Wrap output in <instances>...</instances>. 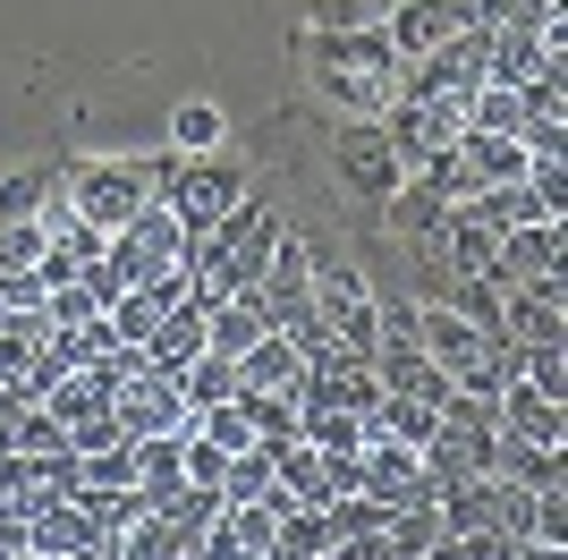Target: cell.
Listing matches in <instances>:
<instances>
[{
	"label": "cell",
	"mask_w": 568,
	"mask_h": 560,
	"mask_svg": "<svg viewBox=\"0 0 568 560\" xmlns=\"http://www.w3.org/2000/svg\"><path fill=\"white\" fill-rule=\"evenodd\" d=\"M314 382H323V399H332L339 417H374V399H382L374 357H356V349H339L332 366H314Z\"/></svg>",
	"instance_id": "obj_16"
},
{
	"label": "cell",
	"mask_w": 568,
	"mask_h": 560,
	"mask_svg": "<svg viewBox=\"0 0 568 560\" xmlns=\"http://www.w3.org/2000/svg\"><path fill=\"white\" fill-rule=\"evenodd\" d=\"M237 196H246V170H237L230 153H195V162L179 170V187H170V204H162V212H170L187 238H204L221 212L237 204Z\"/></svg>",
	"instance_id": "obj_4"
},
{
	"label": "cell",
	"mask_w": 568,
	"mask_h": 560,
	"mask_svg": "<svg viewBox=\"0 0 568 560\" xmlns=\"http://www.w3.org/2000/svg\"><path fill=\"white\" fill-rule=\"evenodd\" d=\"M0 306H9V314H18V306H51V289L34 272H0Z\"/></svg>",
	"instance_id": "obj_39"
},
{
	"label": "cell",
	"mask_w": 568,
	"mask_h": 560,
	"mask_svg": "<svg viewBox=\"0 0 568 560\" xmlns=\"http://www.w3.org/2000/svg\"><path fill=\"white\" fill-rule=\"evenodd\" d=\"M493 289H535V298L560 306L568 298V272H560V221H526V230H509L493 247Z\"/></svg>",
	"instance_id": "obj_3"
},
{
	"label": "cell",
	"mask_w": 568,
	"mask_h": 560,
	"mask_svg": "<svg viewBox=\"0 0 568 560\" xmlns=\"http://www.w3.org/2000/svg\"><path fill=\"white\" fill-rule=\"evenodd\" d=\"M85 484H102V492L136 484V442H119V450H94V459H85Z\"/></svg>",
	"instance_id": "obj_35"
},
{
	"label": "cell",
	"mask_w": 568,
	"mask_h": 560,
	"mask_svg": "<svg viewBox=\"0 0 568 560\" xmlns=\"http://www.w3.org/2000/svg\"><path fill=\"white\" fill-rule=\"evenodd\" d=\"M442 247H450V280H467V272H493V247H500V238L450 212V238H442Z\"/></svg>",
	"instance_id": "obj_26"
},
{
	"label": "cell",
	"mask_w": 568,
	"mask_h": 560,
	"mask_svg": "<svg viewBox=\"0 0 568 560\" xmlns=\"http://www.w3.org/2000/svg\"><path fill=\"white\" fill-rule=\"evenodd\" d=\"M213 137H221V111H204V102H195V111H179V153H187V162H195Z\"/></svg>",
	"instance_id": "obj_37"
},
{
	"label": "cell",
	"mask_w": 568,
	"mask_h": 560,
	"mask_svg": "<svg viewBox=\"0 0 568 560\" xmlns=\"http://www.w3.org/2000/svg\"><path fill=\"white\" fill-rule=\"evenodd\" d=\"M187 484V433H153L136 442V492H153V510H162V492Z\"/></svg>",
	"instance_id": "obj_20"
},
{
	"label": "cell",
	"mask_w": 568,
	"mask_h": 560,
	"mask_svg": "<svg viewBox=\"0 0 568 560\" xmlns=\"http://www.w3.org/2000/svg\"><path fill=\"white\" fill-rule=\"evenodd\" d=\"M332 162H339V179H348L356 196H374V204H390V196L407 187L399 153H390V137H382V119H356V128H339V137H332Z\"/></svg>",
	"instance_id": "obj_8"
},
{
	"label": "cell",
	"mask_w": 568,
	"mask_h": 560,
	"mask_svg": "<svg viewBox=\"0 0 568 560\" xmlns=\"http://www.w3.org/2000/svg\"><path fill=\"white\" fill-rule=\"evenodd\" d=\"M493 408H500V433H518V442L560 450V433H568V424H560V399H544L535 382H509V391H500Z\"/></svg>",
	"instance_id": "obj_13"
},
{
	"label": "cell",
	"mask_w": 568,
	"mask_h": 560,
	"mask_svg": "<svg viewBox=\"0 0 568 560\" xmlns=\"http://www.w3.org/2000/svg\"><path fill=\"white\" fill-rule=\"evenodd\" d=\"M493 476H500V484H526V492L568 484L560 450H544V442H518V433H500V442H493Z\"/></svg>",
	"instance_id": "obj_18"
},
{
	"label": "cell",
	"mask_w": 568,
	"mask_h": 560,
	"mask_svg": "<svg viewBox=\"0 0 568 560\" xmlns=\"http://www.w3.org/2000/svg\"><path fill=\"white\" fill-rule=\"evenodd\" d=\"M314 69L323 86L348 102L356 119H382L390 111V86H399V51L382 26H323V43H314Z\"/></svg>",
	"instance_id": "obj_1"
},
{
	"label": "cell",
	"mask_w": 568,
	"mask_h": 560,
	"mask_svg": "<svg viewBox=\"0 0 568 560\" xmlns=\"http://www.w3.org/2000/svg\"><path fill=\"white\" fill-rule=\"evenodd\" d=\"M195 357H204V314H195V306H170L162 323H153V340H144V373H170V382H179Z\"/></svg>",
	"instance_id": "obj_12"
},
{
	"label": "cell",
	"mask_w": 568,
	"mask_h": 560,
	"mask_svg": "<svg viewBox=\"0 0 568 560\" xmlns=\"http://www.w3.org/2000/svg\"><path fill=\"white\" fill-rule=\"evenodd\" d=\"M390 9H399V0H332V9H323V26H382Z\"/></svg>",
	"instance_id": "obj_38"
},
{
	"label": "cell",
	"mask_w": 568,
	"mask_h": 560,
	"mask_svg": "<svg viewBox=\"0 0 568 560\" xmlns=\"http://www.w3.org/2000/svg\"><path fill=\"white\" fill-rule=\"evenodd\" d=\"M390 204H399V230H407V238H425V247H442V238H450V204H442V196H425V187H399Z\"/></svg>",
	"instance_id": "obj_25"
},
{
	"label": "cell",
	"mask_w": 568,
	"mask_h": 560,
	"mask_svg": "<svg viewBox=\"0 0 568 560\" xmlns=\"http://www.w3.org/2000/svg\"><path fill=\"white\" fill-rule=\"evenodd\" d=\"M179 399H187V417H195V408H221V399H237V357H213V349H204L187 373H179Z\"/></svg>",
	"instance_id": "obj_22"
},
{
	"label": "cell",
	"mask_w": 568,
	"mask_h": 560,
	"mask_svg": "<svg viewBox=\"0 0 568 560\" xmlns=\"http://www.w3.org/2000/svg\"><path fill=\"white\" fill-rule=\"evenodd\" d=\"M365 424H374V433H390V442H407V450H425V433H433L442 417H433L425 399H399V391H382V399H374V417H365Z\"/></svg>",
	"instance_id": "obj_23"
},
{
	"label": "cell",
	"mask_w": 568,
	"mask_h": 560,
	"mask_svg": "<svg viewBox=\"0 0 568 560\" xmlns=\"http://www.w3.org/2000/svg\"><path fill=\"white\" fill-rule=\"evenodd\" d=\"M390 51H399V69H416L425 51H442L450 34H467V0H399L390 18H382Z\"/></svg>",
	"instance_id": "obj_10"
},
{
	"label": "cell",
	"mask_w": 568,
	"mask_h": 560,
	"mask_svg": "<svg viewBox=\"0 0 568 560\" xmlns=\"http://www.w3.org/2000/svg\"><path fill=\"white\" fill-rule=\"evenodd\" d=\"M179 247H187V230H179V221H170L162 204H144L136 221H128V230H111L102 263L119 272V289H144L153 272H170V263H179Z\"/></svg>",
	"instance_id": "obj_5"
},
{
	"label": "cell",
	"mask_w": 568,
	"mask_h": 560,
	"mask_svg": "<svg viewBox=\"0 0 568 560\" xmlns=\"http://www.w3.org/2000/svg\"><path fill=\"white\" fill-rule=\"evenodd\" d=\"M119 442H128V424H119L111 408H102V417H77V424H69V450H77V459H94V450H119Z\"/></svg>",
	"instance_id": "obj_33"
},
{
	"label": "cell",
	"mask_w": 568,
	"mask_h": 560,
	"mask_svg": "<svg viewBox=\"0 0 568 560\" xmlns=\"http://www.w3.org/2000/svg\"><path fill=\"white\" fill-rule=\"evenodd\" d=\"M535 69H544V34H518V26H500V34H493V77H484V86H526Z\"/></svg>",
	"instance_id": "obj_24"
},
{
	"label": "cell",
	"mask_w": 568,
	"mask_h": 560,
	"mask_svg": "<svg viewBox=\"0 0 568 560\" xmlns=\"http://www.w3.org/2000/svg\"><path fill=\"white\" fill-rule=\"evenodd\" d=\"M263 484H272V450H237L230 476H221V501H255Z\"/></svg>",
	"instance_id": "obj_31"
},
{
	"label": "cell",
	"mask_w": 568,
	"mask_h": 560,
	"mask_svg": "<svg viewBox=\"0 0 568 560\" xmlns=\"http://www.w3.org/2000/svg\"><path fill=\"white\" fill-rule=\"evenodd\" d=\"M60 442H69V433H60L51 408H26V417H18V459H51Z\"/></svg>",
	"instance_id": "obj_32"
},
{
	"label": "cell",
	"mask_w": 568,
	"mask_h": 560,
	"mask_svg": "<svg viewBox=\"0 0 568 560\" xmlns=\"http://www.w3.org/2000/svg\"><path fill=\"white\" fill-rule=\"evenodd\" d=\"M221 476H230V459H221L213 442H195V433H187V484H221Z\"/></svg>",
	"instance_id": "obj_40"
},
{
	"label": "cell",
	"mask_w": 568,
	"mask_h": 560,
	"mask_svg": "<svg viewBox=\"0 0 568 560\" xmlns=\"http://www.w3.org/2000/svg\"><path fill=\"white\" fill-rule=\"evenodd\" d=\"M314 314L332 323V340H339V349L374 357V340H382V306L365 298V272H356V263L314 256Z\"/></svg>",
	"instance_id": "obj_2"
},
{
	"label": "cell",
	"mask_w": 568,
	"mask_h": 560,
	"mask_svg": "<svg viewBox=\"0 0 568 560\" xmlns=\"http://www.w3.org/2000/svg\"><path fill=\"white\" fill-rule=\"evenodd\" d=\"M323 560H399V552H390L382 536H348V543H332Z\"/></svg>",
	"instance_id": "obj_41"
},
{
	"label": "cell",
	"mask_w": 568,
	"mask_h": 560,
	"mask_svg": "<svg viewBox=\"0 0 568 560\" xmlns=\"http://www.w3.org/2000/svg\"><path fill=\"white\" fill-rule=\"evenodd\" d=\"M102 306L85 298V280H60V289H51V331H77V323H94Z\"/></svg>",
	"instance_id": "obj_36"
},
{
	"label": "cell",
	"mask_w": 568,
	"mask_h": 560,
	"mask_svg": "<svg viewBox=\"0 0 568 560\" xmlns=\"http://www.w3.org/2000/svg\"><path fill=\"white\" fill-rule=\"evenodd\" d=\"M18 408H34V399H26V382H18V373H0V417H18Z\"/></svg>",
	"instance_id": "obj_44"
},
{
	"label": "cell",
	"mask_w": 568,
	"mask_h": 560,
	"mask_svg": "<svg viewBox=\"0 0 568 560\" xmlns=\"http://www.w3.org/2000/svg\"><path fill=\"white\" fill-rule=\"evenodd\" d=\"M34 204H51V170H18V179H0V221H34Z\"/></svg>",
	"instance_id": "obj_29"
},
{
	"label": "cell",
	"mask_w": 568,
	"mask_h": 560,
	"mask_svg": "<svg viewBox=\"0 0 568 560\" xmlns=\"http://www.w3.org/2000/svg\"><path fill=\"white\" fill-rule=\"evenodd\" d=\"M458 162H467V187H509V179H526V144L467 128V137H458Z\"/></svg>",
	"instance_id": "obj_17"
},
{
	"label": "cell",
	"mask_w": 568,
	"mask_h": 560,
	"mask_svg": "<svg viewBox=\"0 0 568 560\" xmlns=\"http://www.w3.org/2000/svg\"><path fill=\"white\" fill-rule=\"evenodd\" d=\"M255 298L272 306V331H281L288 314H306V306H314V247H306V238H272V263H263Z\"/></svg>",
	"instance_id": "obj_11"
},
{
	"label": "cell",
	"mask_w": 568,
	"mask_h": 560,
	"mask_svg": "<svg viewBox=\"0 0 568 560\" xmlns=\"http://www.w3.org/2000/svg\"><path fill=\"white\" fill-rule=\"evenodd\" d=\"M153 323H162V306L144 298V289H128V298L111 306V331L128 340V349H144V340H153Z\"/></svg>",
	"instance_id": "obj_30"
},
{
	"label": "cell",
	"mask_w": 568,
	"mask_h": 560,
	"mask_svg": "<svg viewBox=\"0 0 568 560\" xmlns=\"http://www.w3.org/2000/svg\"><path fill=\"white\" fill-rule=\"evenodd\" d=\"M263 331H272V306L246 289V298H230V306H213V314H204V349H213V357H246Z\"/></svg>",
	"instance_id": "obj_14"
},
{
	"label": "cell",
	"mask_w": 568,
	"mask_h": 560,
	"mask_svg": "<svg viewBox=\"0 0 568 560\" xmlns=\"http://www.w3.org/2000/svg\"><path fill=\"white\" fill-rule=\"evenodd\" d=\"M382 137L399 153V170H416V162H433V153H450V144L467 137V102H390V111H382Z\"/></svg>",
	"instance_id": "obj_7"
},
{
	"label": "cell",
	"mask_w": 568,
	"mask_h": 560,
	"mask_svg": "<svg viewBox=\"0 0 568 560\" xmlns=\"http://www.w3.org/2000/svg\"><path fill=\"white\" fill-rule=\"evenodd\" d=\"M255 510H272V518H288V510H297V492H288V484H281V476H272V484H263V492H255Z\"/></svg>",
	"instance_id": "obj_43"
},
{
	"label": "cell",
	"mask_w": 568,
	"mask_h": 560,
	"mask_svg": "<svg viewBox=\"0 0 568 560\" xmlns=\"http://www.w3.org/2000/svg\"><path fill=\"white\" fill-rule=\"evenodd\" d=\"M518 382H535L544 399H560V382H568V349H526V357H518Z\"/></svg>",
	"instance_id": "obj_34"
},
{
	"label": "cell",
	"mask_w": 568,
	"mask_h": 560,
	"mask_svg": "<svg viewBox=\"0 0 568 560\" xmlns=\"http://www.w3.org/2000/svg\"><path fill=\"white\" fill-rule=\"evenodd\" d=\"M26 417V408H18ZM18 417H0V459H18Z\"/></svg>",
	"instance_id": "obj_45"
},
{
	"label": "cell",
	"mask_w": 568,
	"mask_h": 560,
	"mask_svg": "<svg viewBox=\"0 0 568 560\" xmlns=\"http://www.w3.org/2000/svg\"><path fill=\"white\" fill-rule=\"evenodd\" d=\"M26 552H34V527L9 510V518H0V560H26Z\"/></svg>",
	"instance_id": "obj_42"
},
{
	"label": "cell",
	"mask_w": 568,
	"mask_h": 560,
	"mask_svg": "<svg viewBox=\"0 0 568 560\" xmlns=\"http://www.w3.org/2000/svg\"><path fill=\"white\" fill-rule=\"evenodd\" d=\"M69 204L94 221V230H128L144 204H153V187H144V162H94L69 179Z\"/></svg>",
	"instance_id": "obj_6"
},
{
	"label": "cell",
	"mask_w": 568,
	"mask_h": 560,
	"mask_svg": "<svg viewBox=\"0 0 568 560\" xmlns=\"http://www.w3.org/2000/svg\"><path fill=\"white\" fill-rule=\"evenodd\" d=\"M433 510H442V527H450V536H484V527L500 518V484H493V476L442 484V501H433Z\"/></svg>",
	"instance_id": "obj_19"
},
{
	"label": "cell",
	"mask_w": 568,
	"mask_h": 560,
	"mask_svg": "<svg viewBox=\"0 0 568 560\" xmlns=\"http://www.w3.org/2000/svg\"><path fill=\"white\" fill-rule=\"evenodd\" d=\"M111 417L128 424V442H153V433H187V399L170 373H128L111 391Z\"/></svg>",
	"instance_id": "obj_9"
},
{
	"label": "cell",
	"mask_w": 568,
	"mask_h": 560,
	"mask_svg": "<svg viewBox=\"0 0 568 560\" xmlns=\"http://www.w3.org/2000/svg\"><path fill=\"white\" fill-rule=\"evenodd\" d=\"M297 373H306V366H297V349H288L281 331H263L255 349L237 357V391H263V399H288V391H297Z\"/></svg>",
	"instance_id": "obj_15"
},
{
	"label": "cell",
	"mask_w": 568,
	"mask_h": 560,
	"mask_svg": "<svg viewBox=\"0 0 568 560\" xmlns=\"http://www.w3.org/2000/svg\"><path fill=\"white\" fill-rule=\"evenodd\" d=\"M467 128H484V137H518V86H484L467 102Z\"/></svg>",
	"instance_id": "obj_27"
},
{
	"label": "cell",
	"mask_w": 568,
	"mask_h": 560,
	"mask_svg": "<svg viewBox=\"0 0 568 560\" xmlns=\"http://www.w3.org/2000/svg\"><path fill=\"white\" fill-rule=\"evenodd\" d=\"M43 247H51L43 221H0V272H34V263H43Z\"/></svg>",
	"instance_id": "obj_28"
},
{
	"label": "cell",
	"mask_w": 568,
	"mask_h": 560,
	"mask_svg": "<svg viewBox=\"0 0 568 560\" xmlns=\"http://www.w3.org/2000/svg\"><path fill=\"white\" fill-rule=\"evenodd\" d=\"M323 552H332V518L297 501V510L281 518V536H272V552H263V560H323Z\"/></svg>",
	"instance_id": "obj_21"
}]
</instances>
